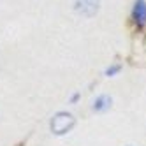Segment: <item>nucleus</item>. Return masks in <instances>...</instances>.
<instances>
[{
  "mask_svg": "<svg viewBox=\"0 0 146 146\" xmlns=\"http://www.w3.org/2000/svg\"><path fill=\"white\" fill-rule=\"evenodd\" d=\"M74 116L70 113H56L53 120H51V130L56 135H62V134H67L72 127H74Z\"/></svg>",
  "mask_w": 146,
  "mask_h": 146,
  "instance_id": "1",
  "label": "nucleus"
},
{
  "mask_svg": "<svg viewBox=\"0 0 146 146\" xmlns=\"http://www.w3.org/2000/svg\"><path fill=\"white\" fill-rule=\"evenodd\" d=\"M74 9H76V13H79L81 16L92 18V16H95L97 11H99V0H76Z\"/></svg>",
  "mask_w": 146,
  "mask_h": 146,
  "instance_id": "2",
  "label": "nucleus"
},
{
  "mask_svg": "<svg viewBox=\"0 0 146 146\" xmlns=\"http://www.w3.org/2000/svg\"><path fill=\"white\" fill-rule=\"evenodd\" d=\"M132 19L139 27L146 23V2L144 0H137L134 4V11H132Z\"/></svg>",
  "mask_w": 146,
  "mask_h": 146,
  "instance_id": "3",
  "label": "nucleus"
},
{
  "mask_svg": "<svg viewBox=\"0 0 146 146\" xmlns=\"http://www.w3.org/2000/svg\"><path fill=\"white\" fill-rule=\"evenodd\" d=\"M111 97L108 95H100L99 99H95V102H93V111H97V113H104V111H108L111 108Z\"/></svg>",
  "mask_w": 146,
  "mask_h": 146,
  "instance_id": "4",
  "label": "nucleus"
},
{
  "mask_svg": "<svg viewBox=\"0 0 146 146\" xmlns=\"http://www.w3.org/2000/svg\"><path fill=\"white\" fill-rule=\"evenodd\" d=\"M118 70H120V65H114V67H111V69L106 70V74H108V76H113V74H116Z\"/></svg>",
  "mask_w": 146,
  "mask_h": 146,
  "instance_id": "5",
  "label": "nucleus"
}]
</instances>
